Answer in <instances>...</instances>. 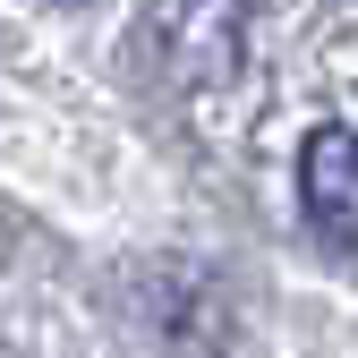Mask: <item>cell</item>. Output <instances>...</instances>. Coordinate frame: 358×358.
<instances>
[{
    "label": "cell",
    "instance_id": "1",
    "mask_svg": "<svg viewBox=\"0 0 358 358\" xmlns=\"http://www.w3.org/2000/svg\"><path fill=\"white\" fill-rule=\"evenodd\" d=\"M145 43L171 85H222L248 60V0H145Z\"/></svg>",
    "mask_w": 358,
    "mask_h": 358
},
{
    "label": "cell",
    "instance_id": "2",
    "mask_svg": "<svg viewBox=\"0 0 358 358\" xmlns=\"http://www.w3.org/2000/svg\"><path fill=\"white\" fill-rule=\"evenodd\" d=\"M299 213L324 248H358V128L324 120L299 145Z\"/></svg>",
    "mask_w": 358,
    "mask_h": 358
},
{
    "label": "cell",
    "instance_id": "3",
    "mask_svg": "<svg viewBox=\"0 0 358 358\" xmlns=\"http://www.w3.org/2000/svg\"><path fill=\"white\" fill-rule=\"evenodd\" d=\"M52 9H94V0H52Z\"/></svg>",
    "mask_w": 358,
    "mask_h": 358
}]
</instances>
